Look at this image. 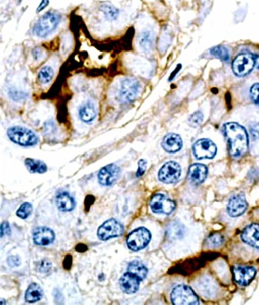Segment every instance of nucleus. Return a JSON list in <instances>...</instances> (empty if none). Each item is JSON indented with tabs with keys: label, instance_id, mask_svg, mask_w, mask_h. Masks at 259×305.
<instances>
[{
	"label": "nucleus",
	"instance_id": "1",
	"mask_svg": "<svg viewBox=\"0 0 259 305\" xmlns=\"http://www.w3.org/2000/svg\"><path fill=\"white\" fill-rule=\"evenodd\" d=\"M223 134L227 139L229 150L233 157H240L248 150V136L245 129L237 123H227L223 126Z\"/></svg>",
	"mask_w": 259,
	"mask_h": 305
},
{
	"label": "nucleus",
	"instance_id": "2",
	"mask_svg": "<svg viewBox=\"0 0 259 305\" xmlns=\"http://www.w3.org/2000/svg\"><path fill=\"white\" fill-rule=\"evenodd\" d=\"M61 20V16L54 12H48L40 17L34 24L33 34L38 38H45L56 29Z\"/></svg>",
	"mask_w": 259,
	"mask_h": 305
},
{
	"label": "nucleus",
	"instance_id": "3",
	"mask_svg": "<svg viewBox=\"0 0 259 305\" xmlns=\"http://www.w3.org/2000/svg\"><path fill=\"white\" fill-rule=\"evenodd\" d=\"M7 137L14 144L24 147H31L38 144V138L32 130L21 126H15L7 130Z\"/></svg>",
	"mask_w": 259,
	"mask_h": 305
},
{
	"label": "nucleus",
	"instance_id": "4",
	"mask_svg": "<svg viewBox=\"0 0 259 305\" xmlns=\"http://www.w3.org/2000/svg\"><path fill=\"white\" fill-rule=\"evenodd\" d=\"M171 302L174 305L199 304L198 297L192 290L185 285H178L173 290Z\"/></svg>",
	"mask_w": 259,
	"mask_h": 305
},
{
	"label": "nucleus",
	"instance_id": "5",
	"mask_svg": "<svg viewBox=\"0 0 259 305\" xmlns=\"http://www.w3.org/2000/svg\"><path fill=\"white\" fill-rule=\"evenodd\" d=\"M150 239V231L144 227H140L130 233L127 238V245L133 251H139L148 245Z\"/></svg>",
	"mask_w": 259,
	"mask_h": 305
},
{
	"label": "nucleus",
	"instance_id": "6",
	"mask_svg": "<svg viewBox=\"0 0 259 305\" xmlns=\"http://www.w3.org/2000/svg\"><path fill=\"white\" fill-rule=\"evenodd\" d=\"M255 63L256 59L252 54H240L234 60L232 69L236 75L244 77L251 72L255 66Z\"/></svg>",
	"mask_w": 259,
	"mask_h": 305
},
{
	"label": "nucleus",
	"instance_id": "7",
	"mask_svg": "<svg viewBox=\"0 0 259 305\" xmlns=\"http://www.w3.org/2000/svg\"><path fill=\"white\" fill-rule=\"evenodd\" d=\"M140 90V82L134 77L123 80L119 89V98L124 103H130L137 98Z\"/></svg>",
	"mask_w": 259,
	"mask_h": 305
},
{
	"label": "nucleus",
	"instance_id": "8",
	"mask_svg": "<svg viewBox=\"0 0 259 305\" xmlns=\"http://www.w3.org/2000/svg\"><path fill=\"white\" fill-rule=\"evenodd\" d=\"M124 232L122 225L115 219H110L104 222L97 230V236L100 240H108L121 236Z\"/></svg>",
	"mask_w": 259,
	"mask_h": 305
},
{
	"label": "nucleus",
	"instance_id": "9",
	"mask_svg": "<svg viewBox=\"0 0 259 305\" xmlns=\"http://www.w3.org/2000/svg\"><path fill=\"white\" fill-rule=\"evenodd\" d=\"M181 167L174 161H169L161 167L158 173V178L164 184H174L181 176Z\"/></svg>",
	"mask_w": 259,
	"mask_h": 305
},
{
	"label": "nucleus",
	"instance_id": "10",
	"mask_svg": "<svg viewBox=\"0 0 259 305\" xmlns=\"http://www.w3.org/2000/svg\"><path fill=\"white\" fill-rule=\"evenodd\" d=\"M175 206L174 201L163 194H155L150 201L152 211L158 214H171L175 209Z\"/></svg>",
	"mask_w": 259,
	"mask_h": 305
},
{
	"label": "nucleus",
	"instance_id": "11",
	"mask_svg": "<svg viewBox=\"0 0 259 305\" xmlns=\"http://www.w3.org/2000/svg\"><path fill=\"white\" fill-rule=\"evenodd\" d=\"M193 153L196 159H213L217 154V146L209 139H200L193 145Z\"/></svg>",
	"mask_w": 259,
	"mask_h": 305
},
{
	"label": "nucleus",
	"instance_id": "12",
	"mask_svg": "<svg viewBox=\"0 0 259 305\" xmlns=\"http://www.w3.org/2000/svg\"><path fill=\"white\" fill-rule=\"evenodd\" d=\"M120 172L121 170L117 165L114 163L107 165L103 167L98 173L100 184L103 186L112 185L119 177Z\"/></svg>",
	"mask_w": 259,
	"mask_h": 305
},
{
	"label": "nucleus",
	"instance_id": "13",
	"mask_svg": "<svg viewBox=\"0 0 259 305\" xmlns=\"http://www.w3.org/2000/svg\"><path fill=\"white\" fill-rule=\"evenodd\" d=\"M247 208V203L244 194L233 196L227 205V213L232 217H237L244 214Z\"/></svg>",
	"mask_w": 259,
	"mask_h": 305
},
{
	"label": "nucleus",
	"instance_id": "14",
	"mask_svg": "<svg viewBox=\"0 0 259 305\" xmlns=\"http://www.w3.org/2000/svg\"><path fill=\"white\" fill-rule=\"evenodd\" d=\"M55 233L48 227H38L33 233V240L37 245L47 246L55 240Z\"/></svg>",
	"mask_w": 259,
	"mask_h": 305
},
{
	"label": "nucleus",
	"instance_id": "15",
	"mask_svg": "<svg viewBox=\"0 0 259 305\" xmlns=\"http://www.w3.org/2000/svg\"><path fill=\"white\" fill-rule=\"evenodd\" d=\"M141 281L140 278L130 272H127L120 278L119 283L123 292L132 294L138 290Z\"/></svg>",
	"mask_w": 259,
	"mask_h": 305
},
{
	"label": "nucleus",
	"instance_id": "16",
	"mask_svg": "<svg viewBox=\"0 0 259 305\" xmlns=\"http://www.w3.org/2000/svg\"><path fill=\"white\" fill-rule=\"evenodd\" d=\"M256 270L253 267H237L234 269V280L240 286H247L255 276Z\"/></svg>",
	"mask_w": 259,
	"mask_h": 305
},
{
	"label": "nucleus",
	"instance_id": "17",
	"mask_svg": "<svg viewBox=\"0 0 259 305\" xmlns=\"http://www.w3.org/2000/svg\"><path fill=\"white\" fill-rule=\"evenodd\" d=\"M207 167L200 163L193 164L188 170L187 178L194 185H200L207 178Z\"/></svg>",
	"mask_w": 259,
	"mask_h": 305
},
{
	"label": "nucleus",
	"instance_id": "18",
	"mask_svg": "<svg viewBox=\"0 0 259 305\" xmlns=\"http://www.w3.org/2000/svg\"><path fill=\"white\" fill-rule=\"evenodd\" d=\"M241 239L248 245L259 248V224L247 226L241 233Z\"/></svg>",
	"mask_w": 259,
	"mask_h": 305
},
{
	"label": "nucleus",
	"instance_id": "19",
	"mask_svg": "<svg viewBox=\"0 0 259 305\" xmlns=\"http://www.w3.org/2000/svg\"><path fill=\"white\" fill-rule=\"evenodd\" d=\"M163 148L168 153H175L180 151L182 147V139L176 134H167L161 143Z\"/></svg>",
	"mask_w": 259,
	"mask_h": 305
},
{
	"label": "nucleus",
	"instance_id": "20",
	"mask_svg": "<svg viewBox=\"0 0 259 305\" xmlns=\"http://www.w3.org/2000/svg\"><path fill=\"white\" fill-rule=\"evenodd\" d=\"M97 116V110L92 101H87L79 109V117L84 123H91Z\"/></svg>",
	"mask_w": 259,
	"mask_h": 305
},
{
	"label": "nucleus",
	"instance_id": "21",
	"mask_svg": "<svg viewBox=\"0 0 259 305\" xmlns=\"http://www.w3.org/2000/svg\"><path fill=\"white\" fill-rule=\"evenodd\" d=\"M56 204L61 211H72L75 207V201L70 194L67 192H61L57 194Z\"/></svg>",
	"mask_w": 259,
	"mask_h": 305
},
{
	"label": "nucleus",
	"instance_id": "22",
	"mask_svg": "<svg viewBox=\"0 0 259 305\" xmlns=\"http://www.w3.org/2000/svg\"><path fill=\"white\" fill-rule=\"evenodd\" d=\"M43 297V290L38 283H31L25 293L26 301L34 303L41 300Z\"/></svg>",
	"mask_w": 259,
	"mask_h": 305
},
{
	"label": "nucleus",
	"instance_id": "23",
	"mask_svg": "<svg viewBox=\"0 0 259 305\" xmlns=\"http://www.w3.org/2000/svg\"><path fill=\"white\" fill-rule=\"evenodd\" d=\"M154 35L150 31H146L142 33L139 45L143 51L148 53L154 48Z\"/></svg>",
	"mask_w": 259,
	"mask_h": 305
},
{
	"label": "nucleus",
	"instance_id": "24",
	"mask_svg": "<svg viewBox=\"0 0 259 305\" xmlns=\"http://www.w3.org/2000/svg\"><path fill=\"white\" fill-rule=\"evenodd\" d=\"M128 272L135 275L137 277L140 278V280H144L147 277L148 270L143 263H140V261H133L128 264Z\"/></svg>",
	"mask_w": 259,
	"mask_h": 305
},
{
	"label": "nucleus",
	"instance_id": "25",
	"mask_svg": "<svg viewBox=\"0 0 259 305\" xmlns=\"http://www.w3.org/2000/svg\"><path fill=\"white\" fill-rule=\"evenodd\" d=\"M24 163L31 173H44L48 170L47 165L41 160L28 158L26 159Z\"/></svg>",
	"mask_w": 259,
	"mask_h": 305
},
{
	"label": "nucleus",
	"instance_id": "26",
	"mask_svg": "<svg viewBox=\"0 0 259 305\" xmlns=\"http://www.w3.org/2000/svg\"><path fill=\"white\" fill-rule=\"evenodd\" d=\"M101 11L105 16L106 18L109 21H114L119 15L118 9L110 4H103L101 7Z\"/></svg>",
	"mask_w": 259,
	"mask_h": 305
},
{
	"label": "nucleus",
	"instance_id": "27",
	"mask_svg": "<svg viewBox=\"0 0 259 305\" xmlns=\"http://www.w3.org/2000/svg\"><path fill=\"white\" fill-rule=\"evenodd\" d=\"M169 237L172 239H180L184 236V228L182 225L180 223L174 222L172 224L169 226L168 230Z\"/></svg>",
	"mask_w": 259,
	"mask_h": 305
},
{
	"label": "nucleus",
	"instance_id": "28",
	"mask_svg": "<svg viewBox=\"0 0 259 305\" xmlns=\"http://www.w3.org/2000/svg\"><path fill=\"white\" fill-rule=\"evenodd\" d=\"M54 71L50 66H44L38 73V80L41 84H48L52 80Z\"/></svg>",
	"mask_w": 259,
	"mask_h": 305
},
{
	"label": "nucleus",
	"instance_id": "29",
	"mask_svg": "<svg viewBox=\"0 0 259 305\" xmlns=\"http://www.w3.org/2000/svg\"><path fill=\"white\" fill-rule=\"evenodd\" d=\"M210 54L213 57H217L224 62H228L230 60V54H229L228 49L226 47L221 46V45L213 47L210 49Z\"/></svg>",
	"mask_w": 259,
	"mask_h": 305
},
{
	"label": "nucleus",
	"instance_id": "30",
	"mask_svg": "<svg viewBox=\"0 0 259 305\" xmlns=\"http://www.w3.org/2000/svg\"><path fill=\"white\" fill-rule=\"evenodd\" d=\"M223 243V237L220 233H214L207 238L206 244L210 248H215L220 247Z\"/></svg>",
	"mask_w": 259,
	"mask_h": 305
},
{
	"label": "nucleus",
	"instance_id": "31",
	"mask_svg": "<svg viewBox=\"0 0 259 305\" xmlns=\"http://www.w3.org/2000/svg\"><path fill=\"white\" fill-rule=\"evenodd\" d=\"M32 210V205L28 202L24 203L20 206L19 209H17V216L23 220H25L31 214Z\"/></svg>",
	"mask_w": 259,
	"mask_h": 305
},
{
	"label": "nucleus",
	"instance_id": "32",
	"mask_svg": "<svg viewBox=\"0 0 259 305\" xmlns=\"http://www.w3.org/2000/svg\"><path fill=\"white\" fill-rule=\"evenodd\" d=\"M203 120V113H202L200 111H197L190 116L189 119H188V123H189V124L191 126V127H198L199 125L201 124Z\"/></svg>",
	"mask_w": 259,
	"mask_h": 305
},
{
	"label": "nucleus",
	"instance_id": "33",
	"mask_svg": "<svg viewBox=\"0 0 259 305\" xmlns=\"http://www.w3.org/2000/svg\"><path fill=\"white\" fill-rule=\"evenodd\" d=\"M251 97L252 101L257 105L259 107V84L256 83V84H253L252 87L251 88Z\"/></svg>",
	"mask_w": 259,
	"mask_h": 305
},
{
	"label": "nucleus",
	"instance_id": "34",
	"mask_svg": "<svg viewBox=\"0 0 259 305\" xmlns=\"http://www.w3.org/2000/svg\"><path fill=\"white\" fill-rule=\"evenodd\" d=\"M147 161L144 160H140L138 163V170L137 172V177H140L144 175L147 169Z\"/></svg>",
	"mask_w": 259,
	"mask_h": 305
},
{
	"label": "nucleus",
	"instance_id": "35",
	"mask_svg": "<svg viewBox=\"0 0 259 305\" xmlns=\"http://www.w3.org/2000/svg\"><path fill=\"white\" fill-rule=\"evenodd\" d=\"M250 132L254 140L259 139V123H254L250 127Z\"/></svg>",
	"mask_w": 259,
	"mask_h": 305
},
{
	"label": "nucleus",
	"instance_id": "36",
	"mask_svg": "<svg viewBox=\"0 0 259 305\" xmlns=\"http://www.w3.org/2000/svg\"><path fill=\"white\" fill-rule=\"evenodd\" d=\"M95 201V197L92 195H88L86 197L85 201H84V206H85L86 212H88L91 206L94 204Z\"/></svg>",
	"mask_w": 259,
	"mask_h": 305
},
{
	"label": "nucleus",
	"instance_id": "37",
	"mask_svg": "<svg viewBox=\"0 0 259 305\" xmlns=\"http://www.w3.org/2000/svg\"><path fill=\"white\" fill-rule=\"evenodd\" d=\"M11 228L7 222H4L1 225V237H4L5 235L10 234Z\"/></svg>",
	"mask_w": 259,
	"mask_h": 305
},
{
	"label": "nucleus",
	"instance_id": "38",
	"mask_svg": "<svg viewBox=\"0 0 259 305\" xmlns=\"http://www.w3.org/2000/svg\"><path fill=\"white\" fill-rule=\"evenodd\" d=\"M73 258L70 255H67L64 259L63 266L66 269H70L72 266Z\"/></svg>",
	"mask_w": 259,
	"mask_h": 305
},
{
	"label": "nucleus",
	"instance_id": "39",
	"mask_svg": "<svg viewBox=\"0 0 259 305\" xmlns=\"http://www.w3.org/2000/svg\"><path fill=\"white\" fill-rule=\"evenodd\" d=\"M48 3H49V0H42L41 4H40L39 7L37 9V12L39 13L41 11H43L48 5Z\"/></svg>",
	"mask_w": 259,
	"mask_h": 305
},
{
	"label": "nucleus",
	"instance_id": "40",
	"mask_svg": "<svg viewBox=\"0 0 259 305\" xmlns=\"http://www.w3.org/2000/svg\"><path fill=\"white\" fill-rule=\"evenodd\" d=\"M76 250L77 252H80V253H83V252L87 251V247L84 243H80L76 247Z\"/></svg>",
	"mask_w": 259,
	"mask_h": 305
},
{
	"label": "nucleus",
	"instance_id": "41",
	"mask_svg": "<svg viewBox=\"0 0 259 305\" xmlns=\"http://www.w3.org/2000/svg\"><path fill=\"white\" fill-rule=\"evenodd\" d=\"M255 66L256 67H257V70L259 71V58L256 60Z\"/></svg>",
	"mask_w": 259,
	"mask_h": 305
}]
</instances>
